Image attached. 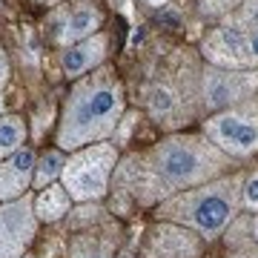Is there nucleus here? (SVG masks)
Here are the masks:
<instances>
[{"mask_svg":"<svg viewBox=\"0 0 258 258\" xmlns=\"http://www.w3.org/2000/svg\"><path fill=\"white\" fill-rule=\"evenodd\" d=\"M249 235H252V241L258 244V212L249 218Z\"/></svg>","mask_w":258,"mask_h":258,"instance_id":"23","label":"nucleus"},{"mask_svg":"<svg viewBox=\"0 0 258 258\" xmlns=\"http://www.w3.org/2000/svg\"><path fill=\"white\" fill-rule=\"evenodd\" d=\"M106 55H109V37L103 35V32H98V35L86 37L81 43L66 46L63 55H60V66H63L66 78H75V81H78L83 75L101 69Z\"/></svg>","mask_w":258,"mask_h":258,"instance_id":"10","label":"nucleus"},{"mask_svg":"<svg viewBox=\"0 0 258 258\" xmlns=\"http://www.w3.org/2000/svg\"><path fill=\"white\" fill-rule=\"evenodd\" d=\"M135 195L144 201H166L169 195L201 186L230 166V155L198 135H169L135 161Z\"/></svg>","mask_w":258,"mask_h":258,"instance_id":"1","label":"nucleus"},{"mask_svg":"<svg viewBox=\"0 0 258 258\" xmlns=\"http://www.w3.org/2000/svg\"><path fill=\"white\" fill-rule=\"evenodd\" d=\"M201 235H195L186 227L164 221L149 232L147 258H198L201 255Z\"/></svg>","mask_w":258,"mask_h":258,"instance_id":"9","label":"nucleus"},{"mask_svg":"<svg viewBox=\"0 0 258 258\" xmlns=\"http://www.w3.org/2000/svg\"><path fill=\"white\" fill-rule=\"evenodd\" d=\"M238 175L207 181L201 186L184 189V192L169 195L166 201H161L158 204V218L186 227L195 235H201L204 241H212L238 218Z\"/></svg>","mask_w":258,"mask_h":258,"instance_id":"3","label":"nucleus"},{"mask_svg":"<svg viewBox=\"0 0 258 258\" xmlns=\"http://www.w3.org/2000/svg\"><path fill=\"white\" fill-rule=\"evenodd\" d=\"M204 138L230 158H249L258 152V103L244 101L204 120Z\"/></svg>","mask_w":258,"mask_h":258,"instance_id":"5","label":"nucleus"},{"mask_svg":"<svg viewBox=\"0 0 258 258\" xmlns=\"http://www.w3.org/2000/svg\"><path fill=\"white\" fill-rule=\"evenodd\" d=\"M175 109H178V95L169 86H155L152 95H149V112L155 118H169Z\"/></svg>","mask_w":258,"mask_h":258,"instance_id":"16","label":"nucleus"},{"mask_svg":"<svg viewBox=\"0 0 258 258\" xmlns=\"http://www.w3.org/2000/svg\"><path fill=\"white\" fill-rule=\"evenodd\" d=\"M230 258H258V247H252V244H249V247H241V249H235Z\"/></svg>","mask_w":258,"mask_h":258,"instance_id":"22","label":"nucleus"},{"mask_svg":"<svg viewBox=\"0 0 258 258\" xmlns=\"http://www.w3.org/2000/svg\"><path fill=\"white\" fill-rule=\"evenodd\" d=\"M247 55H249L252 69H255L258 66V32H247Z\"/></svg>","mask_w":258,"mask_h":258,"instance_id":"20","label":"nucleus"},{"mask_svg":"<svg viewBox=\"0 0 258 258\" xmlns=\"http://www.w3.org/2000/svg\"><path fill=\"white\" fill-rule=\"evenodd\" d=\"M115 166H118V147L115 144H106V141L89 144L83 149H75L66 158L60 184L72 201H101L109 189Z\"/></svg>","mask_w":258,"mask_h":258,"instance_id":"4","label":"nucleus"},{"mask_svg":"<svg viewBox=\"0 0 258 258\" xmlns=\"http://www.w3.org/2000/svg\"><path fill=\"white\" fill-rule=\"evenodd\" d=\"M238 204H241V210H247V212H258V169L252 172V175L241 178Z\"/></svg>","mask_w":258,"mask_h":258,"instance_id":"18","label":"nucleus"},{"mask_svg":"<svg viewBox=\"0 0 258 258\" xmlns=\"http://www.w3.org/2000/svg\"><path fill=\"white\" fill-rule=\"evenodd\" d=\"M35 195H23L0 204V258H23L37 235V215L32 207Z\"/></svg>","mask_w":258,"mask_h":258,"instance_id":"7","label":"nucleus"},{"mask_svg":"<svg viewBox=\"0 0 258 258\" xmlns=\"http://www.w3.org/2000/svg\"><path fill=\"white\" fill-rule=\"evenodd\" d=\"M0 112H3V95H0Z\"/></svg>","mask_w":258,"mask_h":258,"instance_id":"25","label":"nucleus"},{"mask_svg":"<svg viewBox=\"0 0 258 258\" xmlns=\"http://www.w3.org/2000/svg\"><path fill=\"white\" fill-rule=\"evenodd\" d=\"M23 258H32V255H23Z\"/></svg>","mask_w":258,"mask_h":258,"instance_id":"26","label":"nucleus"},{"mask_svg":"<svg viewBox=\"0 0 258 258\" xmlns=\"http://www.w3.org/2000/svg\"><path fill=\"white\" fill-rule=\"evenodd\" d=\"M227 23L244 29V32H258V0H241L238 12L227 15Z\"/></svg>","mask_w":258,"mask_h":258,"instance_id":"17","label":"nucleus"},{"mask_svg":"<svg viewBox=\"0 0 258 258\" xmlns=\"http://www.w3.org/2000/svg\"><path fill=\"white\" fill-rule=\"evenodd\" d=\"M147 3H149V6H164L166 0H147Z\"/></svg>","mask_w":258,"mask_h":258,"instance_id":"24","label":"nucleus"},{"mask_svg":"<svg viewBox=\"0 0 258 258\" xmlns=\"http://www.w3.org/2000/svg\"><path fill=\"white\" fill-rule=\"evenodd\" d=\"M35 152L32 149H18L15 155L0 161V204L23 198L35 178Z\"/></svg>","mask_w":258,"mask_h":258,"instance_id":"11","label":"nucleus"},{"mask_svg":"<svg viewBox=\"0 0 258 258\" xmlns=\"http://www.w3.org/2000/svg\"><path fill=\"white\" fill-rule=\"evenodd\" d=\"M32 207H35V215H37L40 224H55L72 210V198H69V192L63 189V184L57 181V184L43 186V189L32 198Z\"/></svg>","mask_w":258,"mask_h":258,"instance_id":"13","label":"nucleus"},{"mask_svg":"<svg viewBox=\"0 0 258 258\" xmlns=\"http://www.w3.org/2000/svg\"><path fill=\"white\" fill-rule=\"evenodd\" d=\"M101 20H103L101 12L95 9V6H89V3H83V6H78V9L69 12V18L63 20V26H60L57 37H60V43H63V46L81 43V40H86V37L98 35Z\"/></svg>","mask_w":258,"mask_h":258,"instance_id":"12","label":"nucleus"},{"mask_svg":"<svg viewBox=\"0 0 258 258\" xmlns=\"http://www.w3.org/2000/svg\"><path fill=\"white\" fill-rule=\"evenodd\" d=\"M63 166H66L63 149H46V152L35 161V178H32V184H35L37 189H43V186H49V184H57L60 175H63Z\"/></svg>","mask_w":258,"mask_h":258,"instance_id":"14","label":"nucleus"},{"mask_svg":"<svg viewBox=\"0 0 258 258\" xmlns=\"http://www.w3.org/2000/svg\"><path fill=\"white\" fill-rule=\"evenodd\" d=\"M235 3L241 0H201V9L204 15H221V12H230Z\"/></svg>","mask_w":258,"mask_h":258,"instance_id":"19","label":"nucleus"},{"mask_svg":"<svg viewBox=\"0 0 258 258\" xmlns=\"http://www.w3.org/2000/svg\"><path fill=\"white\" fill-rule=\"evenodd\" d=\"M258 72L255 69H218L207 66L201 78V98L204 106L212 112H224L230 106H238L255 92Z\"/></svg>","mask_w":258,"mask_h":258,"instance_id":"6","label":"nucleus"},{"mask_svg":"<svg viewBox=\"0 0 258 258\" xmlns=\"http://www.w3.org/2000/svg\"><path fill=\"white\" fill-rule=\"evenodd\" d=\"M6 81H9V57H6V52L0 46V92H3Z\"/></svg>","mask_w":258,"mask_h":258,"instance_id":"21","label":"nucleus"},{"mask_svg":"<svg viewBox=\"0 0 258 258\" xmlns=\"http://www.w3.org/2000/svg\"><path fill=\"white\" fill-rule=\"evenodd\" d=\"M204 57L210 66L218 69H252L247 55V32L224 20L218 29H212L204 40Z\"/></svg>","mask_w":258,"mask_h":258,"instance_id":"8","label":"nucleus"},{"mask_svg":"<svg viewBox=\"0 0 258 258\" xmlns=\"http://www.w3.org/2000/svg\"><path fill=\"white\" fill-rule=\"evenodd\" d=\"M123 118V86L109 69L78 78L57 126V149L75 152L115 135Z\"/></svg>","mask_w":258,"mask_h":258,"instance_id":"2","label":"nucleus"},{"mask_svg":"<svg viewBox=\"0 0 258 258\" xmlns=\"http://www.w3.org/2000/svg\"><path fill=\"white\" fill-rule=\"evenodd\" d=\"M26 144V123L18 115H0V161L15 155Z\"/></svg>","mask_w":258,"mask_h":258,"instance_id":"15","label":"nucleus"}]
</instances>
